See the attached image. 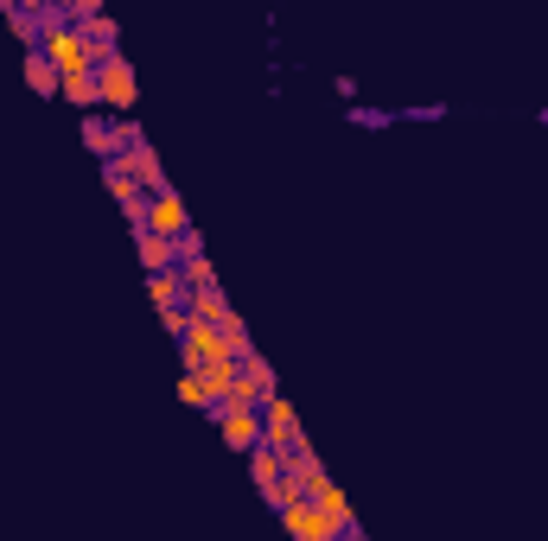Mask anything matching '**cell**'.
Masks as SVG:
<instances>
[{
  "label": "cell",
  "instance_id": "obj_7",
  "mask_svg": "<svg viewBox=\"0 0 548 541\" xmlns=\"http://www.w3.org/2000/svg\"><path fill=\"white\" fill-rule=\"evenodd\" d=\"M134 249H141V268L160 274V268H179V242L160 236V230H134Z\"/></svg>",
  "mask_w": 548,
  "mask_h": 541
},
{
  "label": "cell",
  "instance_id": "obj_6",
  "mask_svg": "<svg viewBox=\"0 0 548 541\" xmlns=\"http://www.w3.org/2000/svg\"><path fill=\"white\" fill-rule=\"evenodd\" d=\"M122 166L134 172V185H141V191H160V185H173V179H166V166H160V153H153L147 141H134V147L122 153Z\"/></svg>",
  "mask_w": 548,
  "mask_h": 541
},
{
  "label": "cell",
  "instance_id": "obj_2",
  "mask_svg": "<svg viewBox=\"0 0 548 541\" xmlns=\"http://www.w3.org/2000/svg\"><path fill=\"white\" fill-rule=\"evenodd\" d=\"M204 414L224 427V446L230 452H243V459H249V452L262 446V408H255V401H211Z\"/></svg>",
  "mask_w": 548,
  "mask_h": 541
},
{
  "label": "cell",
  "instance_id": "obj_4",
  "mask_svg": "<svg viewBox=\"0 0 548 541\" xmlns=\"http://www.w3.org/2000/svg\"><path fill=\"white\" fill-rule=\"evenodd\" d=\"M134 141H141V128H134L128 115H115V121H96V115H83V147H90L96 160H115V153H128Z\"/></svg>",
  "mask_w": 548,
  "mask_h": 541
},
{
  "label": "cell",
  "instance_id": "obj_8",
  "mask_svg": "<svg viewBox=\"0 0 548 541\" xmlns=\"http://www.w3.org/2000/svg\"><path fill=\"white\" fill-rule=\"evenodd\" d=\"M26 83H32V90H39V96H58V90H64V77H58V64H51V58H45V45H39V39H32V45H26Z\"/></svg>",
  "mask_w": 548,
  "mask_h": 541
},
{
  "label": "cell",
  "instance_id": "obj_3",
  "mask_svg": "<svg viewBox=\"0 0 548 541\" xmlns=\"http://www.w3.org/2000/svg\"><path fill=\"white\" fill-rule=\"evenodd\" d=\"M96 96H102V109L109 115H128L134 109V64L122 58V51H109V58H96Z\"/></svg>",
  "mask_w": 548,
  "mask_h": 541
},
{
  "label": "cell",
  "instance_id": "obj_9",
  "mask_svg": "<svg viewBox=\"0 0 548 541\" xmlns=\"http://www.w3.org/2000/svg\"><path fill=\"white\" fill-rule=\"evenodd\" d=\"M71 26L90 39L96 58H109V51H115V20H109V13H71Z\"/></svg>",
  "mask_w": 548,
  "mask_h": 541
},
{
  "label": "cell",
  "instance_id": "obj_5",
  "mask_svg": "<svg viewBox=\"0 0 548 541\" xmlns=\"http://www.w3.org/2000/svg\"><path fill=\"white\" fill-rule=\"evenodd\" d=\"M147 230H160V236H173V242L192 230V217H185V198H179L173 185L147 191Z\"/></svg>",
  "mask_w": 548,
  "mask_h": 541
},
{
  "label": "cell",
  "instance_id": "obj_12",
  "mask_svg": "<svg viewBox=\"0 0 548 541\" xmlns=\"http://www.w3.org/2000/svg\"><path fill=\"white\" fill-rule=\"evenodd\" d=\"M64 13H102V0H58Z\"/></svg>",
  "mask_w": 548,
  "mask_h": 541
},
{
  "label": "cell",
  "instance_id": "obj_1",
  "mask_svg": "<svg viewBox=\"0 0 548 541\" xmlns=\"http://www.w3.org/2000/svg\"><path fill=\"white\" fill-rule=\"evenodd\" d=\"M281 522H287V529H294L300 541H338V535H345V541H357V535H351V522H338V516L325 510L319 497H306V491L281 503Z\"/></svg>",
  "mask_w": 548,
  "mask_h": 541
},
{
  "label": "cell",
  "instance_id": "obj_11",
  "mask_svg": "<svg viewBox=\"0 0 548 541\" xmlns=\"http://www.w3.org/2000/svg\"><path fill=\"white\" fill-rule=\"evenodd\" d=\"M396 121H402V115H389V109H357V102H351V128H376V134H383V128H396Z\"/></svg>",
  "mask_w": 548,
  "mask_h": 541
},
{
  "label": "cell",
  "instance_id": "obj_10",
  "mask_svg": "<svg viewBox=\"0 0 548 541\" xmlns=\"http://www.w3.org/2000/svg\"><path fill=\"white\" fill-rule=\"evenodd\" d=\"M179 281H185V287H211V281H217V268L204 261V249H185V255H179Z\"/></svg>",
  "mask_w": 548,
  "mask_h": 541
}]
</instances>
